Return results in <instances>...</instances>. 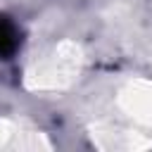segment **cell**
Wrapping results in <instances>:
<instances>
[{
  "label": "cell",
  "mask_w": 152,
  "mask_h": 152,
  "mask_svg": "<svg viewBox=\"0 0 152 152\" xmlns=\"http://www.w3.org/2000/svg\"><path fill=\"white\" fill-rule=\"evenodd\" d=\"M19 45V36H17V28L12 26L10 19L0 17V57H10Z\"/></svg>",
  "instance_id": "1"
}]
</instances>
